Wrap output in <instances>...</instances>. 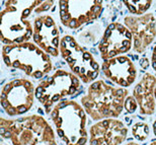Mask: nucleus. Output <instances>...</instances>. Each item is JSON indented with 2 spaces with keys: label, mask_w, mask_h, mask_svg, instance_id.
<instances>
[{
  "label": "nucleus",
  "mask_w": 156,
  "mask_h": 145,
  "mask_svg": "<svg viewBox=\"0 0 156 145\" xmlns=\"http://www.w3.org/2000/svg\"><path fill=\"white\" fill-rule=\"evenodd\" d=\"M0 134L12 145H58L49 122L40 115L0 120Z\"/></svg>",
  "instance_id": "obj_1"
},
{
  "label": "nucleus",
  "mask_w": 156,
  "mask_h": 145,
  "mask_svg": "<svg viewBox=\"0 0 156 145\" xmlns=\"http://www.w3.org/2000/svg\"><path fill=\"white\" fill-rule=\"evenodd\" d=\"M128 90L124 87L113 86L104 80H95L89 85L87 93L80 103L86 114L93 121L117 118L125 108Z\"/></svg>",
  "instance_id": "obj_2"
},
{
  "label": "nucleus",
  "mask_w": 156,
  "mask_h": 145,
  "mask_svg": "<svg viewBox=\"0 0 156 145\" xmlns=\"http://www.w3.org/2000/svg\"><path fill=\"white\" fill-rule=\"evenodd\" d=\"M38 6V0L6 1L0 13V34L3 45L30 42L34 34V20L30 17Z\"/></svg>",
  "instance_id": "obj_3"
},
{
  "label": "nucleus",
  "mask_w": 156,
  "mask_h": 145,
  "mask_svg": "<svg viewBox=\"0 0 156 145\" xmlns=\"http://www.w3.org/2000/svg\"><path fill=\"white\" fill-rule=\"evenodd\" d=\"M1 54L7 67L23 71L35 79L43 78L53 69L50 55L32 42L3 45Z\"/></svg>",
  "instance_id": "obj_4"
},
{
  "label": "nucleus",
  "mask_w": 156,
  "mask_h": 145,
  "mask_svg": "<svg viewBox=\"0 0 156 145\" xmlns=\"http://www.w3.org/2000/svg\"><path fill=\"white\" fill-rule=\"evenodd\" d=\"M56 132L65 145H85L88 139L86 112L75 100H62L52 110Z\"/></svg>",
  "instance_id": "obj_5"
},
{
  "label": "nucleus",
  "mask_w": 156,
  "mask_h": 145,
  "mask_svg": "<svg viewBox=\"0 0 156 145\" xmlns=\"http://www.w3.org/2000/svg\"><path fill=\"white\" fill-rule=\"evenodd\" d=\"M79 89V78L72 72L59 69L38 84L36 87V99L49 114L55 106L76 94Z\"/></svg>",
  "instance_id": "obj_6"
},
{
  "label": "nucleus",
  "mask_w": 156,
  "mask_h": 145,
  "mask_svg": "<svg viewBox=\"0 0 156 145\" xmlns=\"http://www.w3.org/2000/svg\"><path fill=\"white\" fill-rule=\"evenodd\" d=\"M60 54L70 71L83 83H92L99 75L101 66L98 60L75 38L66 34L61 38Z\"/></svg>",
  "instance_id": "obj_7"
},
{
  "label": "nucleus",
  "mask_w": 156,
  "mask_h": 145,
  "mask_svg": "<svg viewBox=\"0 0 156 145\" xmlns=\"http://www.w3.org/2000/svg\"><path fill=\"white\" fill-rule=\"evenodd\" d=\"M36 97V87L32 81L15 78L3 85L0 93V103L10 117L26 114L33 108Z\"/></svg>",
  "instance_id": "obj_8"
},
{
  "label": "nucleus",
  "mask_w": 156,
  "mask_h": 145,
  "mask_svg": "<svg viewBox=\"0 0 156 145\" xmlns=\"http://www.w3.org/2000/svg\"><path fill=\"white\" fill-rule=\"evenodd\" d=\"M104 0H59L61 24L70 30H77L91 24L101 16Z\"/></svg>",
  "instance_id": "obj_9"
},
{
  "label": "nucleus",
  "mask_w": 156,
  "mask_h": 145,
  "mask_svg": "<svg viewBox=\"0 0 156 145\" xmlns=\"http://www.w3.org/2000/svg\"><path fill=\"white\" fill-rule=\"evenodd\" d=\"M132 48V34L124 24L118 21L108 24L98 44V52L104 61L126 54Z\"/></svg>",
  "instance_id": "obj_10"
},
{
  "label": "nucleus",
  "mask_w": 156,
  "mask_h": 145,
  "mask_svg": "<svg viewBox=\"0 0 156 145\" xmlns=\"http://www.w3.org/2000/svg\"><path fill=\"white\" fill-rule=\"evenodd\" d=\"M33 40L37 46L51 57L60 54V31L55 20L49 13H43L34 18Z\"/></svg>",
  "instance_id": "obj_11"
},
{
  "label": "nucleus",
  "mask_w": 156,
  "mask_h": 145,
  "mask_svg": "<svg viewBox=\"0 0 156 145\" xmlns=\"http://www.w3.org/2000/svg\"><path fill=\"white\" fill-rule=\"evenodd\" d=\"M124 24L132 34L133 50L142 54L156 38V18L153 13L143 15H127Z\"/></svg>",
  "instance_id": "obj_12"
},
{
  "label": "nucleus",
  "mask_w": 156,
  "mask_h": 145,
  "mask_svg": "<svg viewBox=\"0 0 156 145\" xmlns=\"http://www.w3.org/2000/svg\"><path fill=\"white\" fill-rule=\"evenodd\" d=\"M128 129L117 118L98 121L89 130V145H121L127 139Z\"/></svg>",
  "instance_id": "obj_13"
},
{
  "label": "nucleus",
  "mask_w": 156,
  "mask_h": 145,
  "mask_svg": "<svg viewBox=\"0 0 156 145\" xmlns=\"http://www.w3.org/2000/svg\"><path fill=\"white\" fill-rule=\"evenodd\" d=\"M105 76L120 87H129L136 81L138 70L129 56L121 55L105 60L101 64Z\"/></svg>",
  "instance_id": "obj_14"
},
{
  "label": "nucleus",
  "mask_w": 156,
  "mask_h": 145,
  "mask_svg": "<svg viewBox=\"0 0 156 145\" xmlns=\"http://www.w3.org/2000/svg\"><path fill=\"white\" fill-rule=\"evenodd\" d=\"M156 76L146 72L133 89V96L138 103L142 115L150 116L155 112Z\"/></svg>",
  "instance_id": "obj_15"
},
{
  "label": "nucleus",
  "mask_w": 156,
  "mask_h": 145,
  "mask_svg": "<svg viewBox=\"0 0 156 145\" xmlns=\"http://www.w3.org/2000/svg\"><path fill=\"white\" fill-rule=\"evenodd\" d=\"M129 12L133 15H143L147 13L153 0H122Z\"/></svg>",
  "instance_id": "obj_16"
},
{
  "label": "nucleus",
  "mask_w": 156,
  "mask_h": 145,
  "mask_svg": "<svg viewBox=\"0 0 156 145\" xmlns=\"http://www.w3.org/2000/svg\"><path fill=\"white\" fill-rule=\"evenodd\" d=\"M101 30L96 24H91L88 27H86L82 33L79 34V42L83 45H91L96 41V39H99L101 37Z\"/></svg>",
  "instance_id": "obj_17"
},
{
  "label": "nucleus",
  "mask_w": 156,
  "mask_h": 145,
  "mask_svg": "<svg viewBox=\"0 0 156 145\" xmlns=\"http://www.w3.org/2000/svg\"><path fill=\"white\" fill-rule=\"evenodd\" d=\"M149 126L145 122H138L132 127V134L138 141H144L149 136Z\"/></svg>",
  "instance_id": "obj_18"
},
{
  "label": "nucleus",
  "mask_w": 156,
  "mask_h": 145,
  "mask_svg": "<svg viewBox=\"0 0 156 145\" xmlns=\"http://www.w3.org/2000/svg\"><path fill=\"white\" fill-rule=\"evenodd\" d=\"M54 4H55V0H46L45 2H43L42 4L35 9V13H37V14L46 13L47 11H49L50 9L53 7Z\"/></svg>",
  "instance_id": "obj_19"
},
{
  "label": "nucleus",
  "mask_w": 156,
  "mask_h": 145,
  "mask_svg": "<svg viewBox=\"0 0 156 145\" xmlns=\"http://www.w3.org/2000/svg\"><path fill=\"white\" fill-rule=\"evenodd\" d=\"M138 108V103H137L135 97L134 96H128L126 102H125V109L128 113H134Z\"/></svg>",
  "instance_id": "obj_20"
},
{
  "label": "nucleus",
  "mask_w": 156,
  "mask_h": 145,
  "mask_svg": "<svg viewBox=\"0 0 156 145\" xmlns=\"http://www.w3.org/2000/svg\"><path fill=\"white\" fill-rule=\"evenodd\" d=\"M151 65H152L153 70L156 72V45L154 46L153 51H152V54H151Z\"/></svg>",
  "instance_id": "obj_21"
},
{
  "label": "nucleus",
  "mask_w": 156,
  "mask_h": 145,
  "mask_svg": "<svg viewBox=\"0 0 156 145\" xmlns=\"http://www.w3.org/2000/svg\"><path fill=\"white\" fill-rule=\"evenodd\" d=\"M153 132H154V135L156 137V119H155V121L153 123Z\"/></svg>",
  "instance_id": "obj_22"
},
{
  "label": "nucleus",
  "mask_w": 156,
  "mask_h": 145,
  "mask_svg": "<svg viewBox=\"0 0 156 145\" xmlns=\"http://www.w3.org/2000/svg\"><path fill=\"white\" fill-rule=\"evenodd\" d=\"M124 145H139V144L136 143V142H129V143H126V144H124Z\"/></svg>",
  "instance_id": "obj_23"
},
{
  "label": "nucleus",
  "mask_w": 156,
  "mask_h": 145,
  "mask_svg": "<svg viewBox=\"0 0 156 145\" xmlns=\"http://www.w3.org/2000/svg\"><path fill=\"white\" fill-rule=\"evenodd\" d=\"M149 145H156V141H153V142H151Z\"/></svg>",
  "instance_id": "obj_24"
},
{
  "label": "nucleus",
  "mask_w": 156,
  "mask_h": 145,
  "mask_svg": "<svg viewBox=\"0 0 156 145\" xmlns=\"http://www.w3.org/2000/svg\"><path fill=\"white\" fill-rule=\"evenodd\" d=\"M155 99H156V89H155Z\"/></svg>",
  "instance_id": "obj_25"
},
{
  "label": "nucleus",
  "mask_w": 156,
  "mask_h": 145,
  "mask_svg": "<svg viewBox=\"0 0 156 145\" xmlns=\"http://www.w3.org/2000/svg\"><path fill=\"white\" fill-rule=\"evenodd\" d=\"M1 145H4V144H3V143H1Z\"/></svg>",
  "instance_id": "obj_26"
}]
</instances>
